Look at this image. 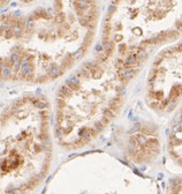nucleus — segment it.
Listing matches in <instances>:
<instances>
[{"label":"nucleus","instance_id":"obj_1","mask_svg":"<svg viewBox=\"0 0 182 194\" xmlns=\"http://www.w3.org/2000/svg\"><path fill=\"white\" fill-rule=\"evenodd\" d=\"M17 23L8 17H0V76H4L6 73H12V63H10L8 51L9 40L15 37V28Z\"/></svg>","mask_w":182,"mask_h":194},{"label":"nucleus","instance_id":"obj_2","mask_svg":"<svg viewBox=\"0 0 182 194\" xmlns=\"http://www.w3.org/2000/svg\"><path fill=\"white\" fill-rule=\"evenodd\" d=\"M173 190L171 191V193L170 194H181V183H180V180H176L175 183H174V185H173Z\"/></svg>","mask_w":182,"mask_h":194}]
</instances>
